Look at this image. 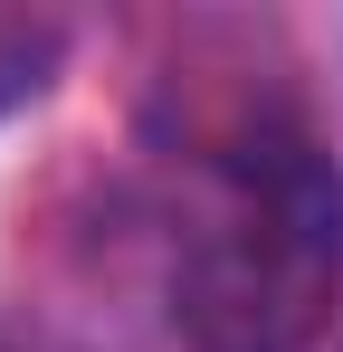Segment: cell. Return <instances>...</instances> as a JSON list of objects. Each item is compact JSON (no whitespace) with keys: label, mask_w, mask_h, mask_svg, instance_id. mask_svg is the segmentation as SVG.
<instances>
[{"label":"cell","mask_w":343,"mask_h":352,"mask_svg":"<svg viewBox=\"0 0 343 352\" xmlns=\"http://www.w3.org/2000/svg\"><path fill=\"white\" fill-rule=\"evenodd\" d=\"M343 305V162L295 105L191 133L172 229V333L191 352H315Z\"/></svg>","instance_id":"6da1fadb"},{"label":"cell","mask_w":343,"mask_h":352,"mask_svg":"<svg viewBox=\"0 0 343 352\" xmlns=\"http://www.w3.org/2000/svg\"><path fill=\"white\" fill-rule=\"evenodd\" d=\"M67 48H76V29H67V19H48V10H0V124L57 86Z\"/></svg>","instance_id":"7a4b0ae2"}]
</instances>
